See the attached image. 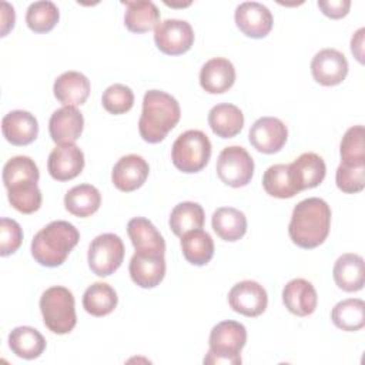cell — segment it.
<instances>
[{"label":"cell","instance_id":"4dcf8cb0","mask_svg":"<svg viewBox=\"0 0 365 365\" xmlns=\"http://www.w3.org/2000/svg\"><path fill=\"white\" fill-rule=\"evenodd\" d=\"M118 302L117 292L107 282H94L83 294V308L93 317L111 314Z\"/></svg>","mask_w":365,"mask_h":365},{"label":"cell","instance_id":"9a60e30c","mask_svg":"<svg viewBox=\"0 0 365 365\" xmlns=\"http://www.w3.org/2000/svg\"><path fill=\"white\" fill-rule=\"evenodd\" d=\"M150 173L148 163L137 154L123 155L113 167L111 181L115 188L124 192H131L140 188Z\"/></svg>","mask_w":365,"mask_h":365},{"label":"cell","instance_id":"9c48e42d","mask_svg":"<svg viewBox=\"0 0 365 365\" xmlns=\"http://www.w3.org/2000/svg\"><path fill=\"white\" fill-rule=\"evenodd\" d=\"M157 48L168 56H180L188 51L194 43V30L185 20L167 19L154 29Z\"/></svg>","mask_w":365,"mask_h":365},{"label":"cell","instance_id":"1f68e13d","mask_svg":"<svg viewBox=\"0 0 365 365\" xmlns=\"http://www.w3.org/2000/svg\"><path fill=\"white\" fill-rule=\"evenodd\" d=\"M331 319L342 331H359L365 325V302L359 298L342 299L332 308Z\"/></svg>","mask_w":365,"mask_h":365},{"label":"cell","instance_id":"b9f144b4","mask_svg":"<svg viewBox=\"0 0 365 365\" xmlns=\"http://www.w3.org/2000/svg\"><path fill=\"white\" fill-rule=\"evenodd\" d=\"M318 7L324 16L329 19H342L348 14L351 1L349 0H319Z\"/></svg>","mask_w":365,"mask_h":365},{"label":"cell","instance_id":"f1b7e54d","mask_svg":"<svg viewBox=\"0 0 365 365\" xmlns=\"http://www.w3.org/2000/svg\"><path fill=\"white\" fill-rule=\"evenodd\" d=\"M180 244L184 258L192 265H205L214 257V241L211 235L201 228L185 232Z\"/></svg>","mask_w":365,"mask_h":365},{"label":"cell","instance_id":"6da1fadb","mask_svg":"<svg viewBox=\"0 0 365 365\" xmlns=\"http://www.w3.org/2000/svg\"><path fill=\"white\" fill-rule=\"evenodd\" d=\"M331 228V208L322 198L309 197L299 201L291 215L288 234L292 242L311 250L321 245Z\"/></svg>","mask_w":365,"mask_h":365},{"label":"cell","instance_id":"d590c367","mask_svg":"<svg viewBox=\"0 0 365 365\" xmlns=\"http://www.w3.org/2000/svg\"><path fill=\"white\" fill-rule=\"evenodd\" d=\"M9 202L14 210L23 214H33L41 205V191L37 187V182L27 181L19 182L7 188Z\"/></svg>","mask_w":365,"mask_h":365},{"label":"cell","instance_id":"e0dca14e","mask_svg":"<svg viewBox=\"0 0 365 365\" xmlns=\"http://www.w3.org/2000/svg\"><path fill=\"white\" fill-rule=\"evenodd\" d=\"M84 127L83 114L77 110V107L64 106L56 110L48 121V133L51 140L58 144H74Z\"/></svg>","mask_w":365,"mask_h":365},{"label":"cell","instance_id":"30bf717a","mask_svg":"<svg viewBox=\"0 0 365 365\" xmlns=\"http://www.w3.org/2000/svg\"><path fill=\"white\" fill-rule=\"evenodd\" d=\"M228 304L232 311L254 318L261 315L268 305L265 288L257 281L245 279L237 282L228 292Z\"/></svg>","mask_w":365,"mask_h":365},{"label":"cell","instance_id":"ffe728a7","mask_svg":"<svg viewBox=\"0 0 365 365\" xmlns=\"http://www.w3.org/2000/svg\"><path fill=\"white\" fill-rule=\"evenodd\" d=\"M235 81L234 64L224 57L208 60L200 71V84L210 94H222L228 91Z\"/></svg>","mask_w":365,"mask_h":365},{"label":"cell","instance_id":"3957f363","mask_svg":"<svg viewBox=\"0 0 365 365\" xmlns=\"http://www.w3.org/2000/svg\"><path fill=\"white\" fill-rule=\"evenodd\" d=\"M80 240L78 230L68 221L57 220L41 228L31 241V255L43 267L61 265Z\"/></svg>","mask_w":365,"mask_h":365},{"label":"cell","instance_id":"d4e9b609","mask_svg":"<svg viewBox=\"0 0 365 365\" xmlns=\"http://www.w3.org/2000/svg\"><path fill=\"white\" fill-rule=\"evenodd\" d=\"M211 225L221 240L234 242L245 235L247 217L234 207H220L212 214Z\"/></svg>","mask_w":365,"mask_h":365},{"label":"cell","instance_id":"60d3db41","mask_svg":"<svg viewBox=\"0 0 365 365\" xmlns=\"http://www.w3.org/2000/svg\"><path fill=\"white\" fill-rule=\"evenodd\" d=\"M23 241V231L20 224L13 218L3 217L0 220V255L7 257L14 254Z\"/></svg>","mask_w":365,"mask_h":365},{"label":"cell","instance_id":"44dd1931","mask_svg":"<svg viewBox=\"0 0 365 365\" xmlns=\"http://www.w3.org/2000/svg\"><path fill=\"white\" fill-rule=\"evenodd\" d=\"M282 302L285 308L297 317L311 315L318 304V297L314 285L304 279H291L282 289Z\"/></svg>","mask_w":365,"mask_h":365},{"label":"cell","instance_id":"277c9868","mask_svg":"<svg viewBox=\"0 0 365 365\" xmlns=\"http://www.w3.org/2000/svg\"><path fill=\"white\" fill-rule=\"evenodd\" d=\"M247 342V329L237 321H221L212 327L208 339V352L204 364H241V349Z\"/></svg>","mask_w":365,"mask_h":365},{"label":"cell","instance_id":"d6986e66","mask_svg":"<svg viewBox=\"0 0 365 365\" xmlns=\"http://www.w3.org/2000/svg\"><path fill=\"white\" fill-rule=\"evenodd\" d=\"M4 138L13 145H27L37 138L38 123L36 117L24 110H13L1 120Z\"/></svg>","mask_w":365,"mask_h":365},{"label":"cell","instance_id":"4316f807","mask_svg":"<svg viewBox=\"0 0 365 365\" xmlns=\"http://www.w3.org/2000/svg\"><path fill=\"white\" fill-rule=\"evenodd\" d=\"M101 204L100 191L91 184H80L70 188L64 195L66 210L80 218L93 215Z\"/></svg>","mask_w":365,"mask_h":365},{"label":"cell","instance_id":"ba28073f","mask_svg":"<svg viewBox=\"0 0 365 365\" xmlns=\"http://www.w3.org/2000/svg\"><path fill=\"white\" fill-rule=\"evenodd\" d=\"M215 170L224 184L232 188L245 187L254 174V160L241 145L225 147L217 158Z\"/></svg>","mask_w":365,"mask_h":365},{"label":"cell","instance_id":"d6a6232c","mask_svg":"<svg viewBox=\"0 0 365 365\" xmlns=\"http://www.w3.org/2000/svg\"><path fill=\"white\" fill-rule=\"evenodd\" d=\"M204 220V210L198 202L184 201L173 208L168 224L171 231L181 238L188 231L202 228Z\"/></svg>","mask_w":365,"mask_h":365},{"label":"cell","instance_id":"603a6c76","mask_svg":"<svg viewBox=\"0 0 365 365\" xmlns=\"http://www.w3.org/2000/svg\"><path fill=\"white\" fill-rule=\"evenodd\" d=\"M334 281L345 292L361 291L365 282L364 258L354 252L342 254L334 264Z\"/></svg>","mask_w":365,"mask_h":365},{"label":"cell","instance_id":"cb8c5ba5","mask_svg":"<svg viewBox=\"0 0 365 365\" xmlns=\"http://www.w3.org/2000/svg\"><path fill=\"white\" fill-rule=\"evenodd\" d=\"M208 125L217 137L232 138L244 127V114L237 106L221 103L210 110Z\"/></svg>","mask_w":365,"mask_h":365},{"label":"cell","instance_id":"2e32d148","mask_svg":"<svg viewBox=\"0 0 365 365\" xmlns=\"http://www.w3.org/2000/svg\"><path fill=\"white\" fill-rule=\"evenodd\" d=\"M84 168V154L76 144H63L53 148L48 155L47 170L51 178L68 181L76 178Z\"/></svg>","mask_w":365,"mask_h":365},{"label":"cell","instance_id":"8fae6325","mask_svg":"<svg viewBox=\"0 0 365 365\" xmlns=\"http://www.w3.org/2000/svg\"><path fill=\"white\" fill-rule=\"evenodd\" d=\"M287 125L277 117H261L250 128L251 145L262 154L278 153L287 143Z\"/></svg>","mask_w":365,"mask_h":365},{"label":"cell","instance_id":"8d00e7d4","mask_svg":"<svg viewBox=\"0 0 365 365\" xmlns=\"http://www.w3.org/2000/svg\"><path fill=\"white\" fill-rule=\"evenodd\" d=\"M60 19L57 6L53 1H34L29 6L26 13L27 27L34 33L51 31Z\"/></svg>","mask_w":365,"mask_h":365},{"label":"cell","instance_id":"8992f818","mask_svg":"<svg viewBox=\"0 0 365 365\" xmlns=\"http://www.w3.org/2000/svg\"><path fill=\"white\" fill-rule=\"evenodd\" d=\"M211 143L201 130H187L177 137L171 148V160L175 168L192 174L201 171L210 161Z\"/></svg>","mask_w":365,"mask_h":365},{"label":"cell","instance_id":"7402d4cb","mask_svg":"<svg viewBox=\"0 0 365 365\" xmlns=\"http://www.w3.org/2000/svg\"><path fill=\"white\" fill-rule=\"evenodd\" d=\"M53 93L63 106L77 107L88 98L90 81L80 71H66L56 78Z\"/></svg>","mask_w":365,"mask_h":365},{"label":"cell","instance_id":"74e56055","mask_svg":"<svg viewBox=\"0 0 365 365\" xmlns=\"http://www.w3.org/2000/svg\"><path fill=\"white\" fill-rule=\"evenodd\" d=\"M38 178V167L34 160L27 155H16L10 158L3 167V184L6 188L19 182H37Z\"/></svg>","mask_w":365,"mask_h":365},{"label":"cell","instance_id":"ee69618b","mask_svg":"<svg viewBox=\"0 0 365 365\" xmlns=\"http://www.w3.org/2000/svg\"><path fill=\"white\" fill-rule=\"evenodd\" d=\"M364 29H359L355 31V34L351 38V51L355 56V58L362 64L364 63Z\"/></svg>","mask_w":365,"mask_h":365},{"label":"cell","instance_id":"e575fe53","mask_svg":"<svg viewBox=\"0 0 365 365\" xmlns=\"http://www.w3.org/2000/svg\"><path fill=\"white\" fill-rule=\"evenodd\" d=\"M341 164L365 165V128L358 124L348 128L339 145Z\"/></svg>","mask_w":365,"mask_h":365},{"label":"cell","instance_id":"836d02e7","mask_svg":"<svg viewBox=\"0 0 365 365\" xmlns=\"http://www.w3.org/2000/svg\"><path fill=\"white\" fill-rule=\"evenodd\" d=\"M262 187L268 195L275 198H292L299 192L289 178L288 164L268 167L262 175Z\"/></svg>","mask_w":365,"mask_h":365},{"label":"cell","instance_id":"ac0fdd59","mask_svg":"<svg viewBox=\"0 0 365 365\" xmlns=\"http://www.w3.org/2000/svg\"><path fill=\"white\" fill-rule=\"evenodd\" d=\"M289 178L298 191L319 185L327 174V165L315 153H304L288 164Z\"/></svg>","mask_w":365,"mask_h":365},{"label":"cell","instance_id":"5b68a950","mask_svg":"<svg viewBox=\"0 0 365 365\" xmlns=\"http://www.w3.org/2000/svg\"><path fill=\"white\" fill-rule=\"evenodd\" d=\"M40 311L44 325L54 334H68L77 324L74 297L66 287L47 288L40 297Z\"/></svg>","mask_w":365,"mask_h":365},{"label":"cell","instance_id":"7bdbcfd3","mask_svg":"<svg viewBox=\"0 0 365 365\" xmlns=\"http://www.w3.org/2000/svg\"><path fill=\"white\" fill-rule=\"evenodd\" d=\"M16 16L14 9L7 1H1V14H0V26H1V37H4L14 27Z\"/></svg>","mask_w":365,"mask_h":365},{"label":"cell","instance_id":"7a4b0ae2","mask_svg":"<svg viewBox=\"0 0 365 365\" xmlns=\"http://www.w3.org/2000/svg\"><path fill=\"white\" fill-rule=\"evenodd\" d=\"M181 117L178 101L161 90H148L143 98L138 131L145 143L157 144L177 125Z\"/></svg>","mask_w":365,"mask_h":365},{"label":"cell","instance_id":"7c38bea8","mask_svg":"<svg viewBox=\"0 0 365 365\" xmlns=\"http://www.w3.org/2000/svg\"><path fill=\"white\" fill-rule=\"evenodd\" d=\"M128 272L135 285L141 288L157 287L165 275L164 254L155 251H135L130 259Z\"/></svg>","mask_w":365,"mask_h":365},{"label":"cell","instance_id":"f35d334b","mask_svg":"<svg viewBox=\"0 0 365 365\" xmlns=\"http://www.w3.org/2000/svg\"><path fill=\"white\" fill-rule=\"evenodd\" d=\"M101 104L104 110L110 114L118 115L130 111L134 104V93L125 84H111L106 88L101 97Z\"/></svg>","mask_w":365,"mask_h":365},{"label":"cell","instance_id":"52a82bcc","mask_svg":"<svg viewBox=\"0 0 365 365\" xmlns=\"http://www.w3.org/2000/svg\"><path fill=\"white\" fill-rule=\"evenodd\" d=\"M124 252V244L118 235L113 232L100 234L88 247V267L96 275L108 277L120 268Z\"/></svg>","mask_w":365,"mask_h":365},{"label":"cell","instance_id":"83f0119b","mask_svg":"<svg viewBox=\"0 0 365 365\" xmlns=\"http://www.w3.org/2000/svg\"><path fill=\"white\" fill-rule=\"evenodd\" d=\"M9 346L19 358L36 359L44 352L46 339L36 328L23 325L9 334Z\"/></svg>","mask_w":365,"mask_h":365},{"label":"cell","instance_id":"5bb4252c","mask_svg":"<svg viewBox=\"0 0 365 365\" xmlns=\"http://www.w3.org/2000/svg\"><path fill=\"white\" fill-rule=\"evenodd\" d=\"M235 24L247 37L262 38L271 31L274 19L267 6L258 1H244L235 9Z\"/></svg>","mask_w":365,"mask_h":365},{"label":"cell","instance_id":"484cf974","mask_svg":"<svg viewBox=\"0 0 365 365\" xmlns=\"http://www.w3.org/2000/svg\"><path fill=\"white\" fill-rule=\"evenodd\" d=\"M127 234L135 251H155L165 252V241L154 224L144 218H131L127 224Z\"/></svg>","mask_w":365,"mask_h":365},{"label":"cell","instance_id":"ab89813d","mask_svg":"<svg viewBox=\"0 0 365 365\" xmlns=\"http://www.w3.org/2000/svg\"><path fill=\"white\" fill-rule=\"evenodd\" d=\"M336 187L345 194H356L365 188V165L339 164L335 173Z\"/></svg>","mask_w":365,"mask_h":365},{"label":"cell","instance_id":"4fadbf2b","mask_svg":"<svg viewBox=\"0 0 365 365\" xmlns=\"http://www.w3.org/2000/svg\"><path fill=\"white\" fill-rule=\"evenodd\" d=\"M311 73L321 86H338L348 74L346 57L336 48H322L311 61Z\"/></svg>","mask_w":365,"mask_h":365},{"label":"cell","instance_id":"f546056e","mask_svg":"<svg viewBox=\"0 0 365 365\" xmlns=\"http://www.w3.org/2000/svg\"><path fill=\"white\" fill-rule=\"evenodd\" d=\"M124 24L133 33H147L160 23V11L150 0L125 1Z\"/></svg>","mask_w":365,"mask_h":365}]
</instances>
